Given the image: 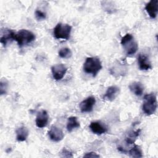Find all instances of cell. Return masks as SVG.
<instances>
[{
	"label": "cell",
	"mask_w": 158,
	"mask_h": 158,
	"mask_svg": "<svg viewBox=\"0 0 158 158\" xmlns=\"http://www.w3.org/2000/svg\"><path fill=\"white\" fill-rule=\"evenodd\" d=\"M102 69V64L97 57H87L83 64V70L93 77H96Z\"/></svg>",
	"instance_id": "1"
},
{
	"label": "cell",
	"mask_w": 158,
	"mask_h": 158,
	"mask_svg": "<svg viewBox=\"0 0 158 158\" xmlns=\"http://www.w3.org/2000/svg\"><path fill=\"white\" fill-rule=\"evenodd\" d=\"M120 43L128 56L135 54L138 49L137 42L135 40L134 37L130 33H127L124 36H123L121 39Z\"/></svg>",
	"instance_id": "2"
},
{
	"label": "cell",
	"mask_w": 158,
	"mask_h": 158,
	"mask_svg": "<svg viewBox=\"0 0 158 158\" xmlns=\"http://www.w3.org/2000/svg\"><path fill=\"white\" fill-rule=\"evenodd\" d=\"M157 107V98L154 93L147 94L144 96V102L142 109L147 115H151L155 113Z\"/></svg>",
	"instance_id": "3"
},
{
	"label": "cell",
	"mask_w": 158,
	"mask_h": 158,
	"mask_svg": "<svg viewBox=\"0 0 158 158\" xmlns=\"http://www.w3.org/2000/svg\"><path fill=\"white\" fill-rule=\"evenodd\" d=\"M35 40V34L28 30L22 29L17 31L14 35V40H15L20 47L27 45Z\"/></svg>",
	"instance_id": "4"
},
{
	"label": "cell",
	"mask_w": 158,
	"mask_h": 158,
	"mask_svg": "<svg viewBox=\"0 0 158 158\" xmlns=\"http://www.w3.org/2000/svg\"><path fill=\"white\" fill-rule=\"evenodd\" d=\"M72 31V27L69 24L59 23L54 28L53 33L56 39L69 40Z\"/></svg>",
	"instance_id": "5"
},
{
	"label": "cell",
	"mask_w": 158,
	"mask_h": 158,
	"mask_svg": "<svg viewBox=\"0 0 158 158\" xmlns=\"http://www.w3.org/2000/svg\"><path fill=\"white\" fill-rule=\"evenodd\" d=\"M67 70V67L63 64H56L51 67V72L53 78L57 80H60L63 78Z\"/></svg>",
	"instance_id": "6"
},
{
	"label": "cell",
	"mask_w": 158,
	"mask_h": 158,
	"mask_svg": "<svg viewBox=\"0 0 158 158\" xmlns=\"http://www.w3.org/2000/svg\"><path fill=\"white\" fill-rule=\"evenodd\" d=\"M96 103V99L93 96H89L80 104V111L83 113L90 112L93 110V107Z\"/></svg>",
	"instance_id": "7"
},
{
	"label": "cell",
	"mask_w": 158,
	"mask_h": 158,
	"mask_svg": "<svg viewBox=\"0 0 158 158\" xmlns=\"http://www.w3.org/2000/svg\"><path fill=\"white\" fill-rule=\"evenodd\" d=\"M48 120L49 115L47 111L45 110H41L37 114L35 120L36 125L40 128H44L48 125Z\"/></svg>",
	"instance_id": "8"
},
{
	"label": "cell",
	"mask_w": 158,
	"mask_h": 158,
	"mask_svg": "<svg viewBox=\"0 0 158 158\" xmlns=\"http://www.w3.org/2000/svg\"><path fill=\"white\" fill-rule=\"evenodd\" d=\"M48 135L50 139L54 142L61 141L64 136V134L62 130L54 125L52 126L48 131Z\"/></svg>",
	"instance_id": "9"
},
{
	"label": "cell",
	"mask_w": 158,
	"mask_h": 158,
	"mask_svg": "<svg viewBox=\"0 0 158 158\" xmlns=\"http://www.w3.org/2000/svg\"><path fill=\"white\" fill-rule=\"evenodd\" d=\"M145 9L151 19H155L157 17L158 12V1L151 0L145 6Z\"/></svg>",
	"instance_id": "10"
},
{
	"label": "cell",
	"mask_w": 158,
	"mask_h": 158,
	"mask_svg": "<svg viewBox=\"0 0 158 158\" xmlns=\"http://www.w3.org/2000/svg\"><path fill=\"white\" fill-rule=\"evenodd\" d=\"M139 68L142 70H148L152 69L151 63L149 57L144 54H139L138 57Z\"/></svg>",
	"instance_id": "11"
},
{
	"label": "cell",
	"mask_w": 158,
	"mask_h": 158,
	"mask_svg": "<svg viewBox=\"0 0 158 158\" xmlns=\"http://www.w3.org/2000/svg\"><path fill=\"white\" fill-rule=\"evenodd\" d=\"M120 92V88L117 86H109L104 95L103 96V99L107 101H114Z\"/></svg>",
	"instance_id": "12"
},
{
	"label": "cell",
	"mask_w": 158,
	"mask_h": 158,
	"mask_svg": "<svg viewBox=\"0 0 158 158\" xmlns=\"http://www.w3.org/2000/svg\"><path fill=\"white\" fill-rule=\"evenodd\" d=\"M89 128L93 133L99 135L104 134L107 131V128L102 123L98 121L91 122L89 125Z\"/></svg>",
	"instance_id": "13"
},
{
	"label": "cell",
	"mask_w": 158,
	"mask_h": 158,
	"mask_svg": "<svg viewBox=\"0 0 158 158\" xmlns=\"http://www.w3.org/2000/svg\"><path fill=\"white\" fill-rule=\"evenodd\" d=\"M130 90L136 96H140L144 91V86L139 81H134L129 85Z\"/></svg>",
	"instance_id": "14"
},
{
	"label": "cell",
	"mask_w": 158,
	"mask_h": 158,
	"mask_svg": "<svg viewBox=\"0 0 158 158\" xmlns=\"http://www.w3.org/2000/svg\"><path fill=\"white\" fill-rule=\"evenodd\" d=\"M16 139L18 141L22 142L27 139L28 136V130L26 127L22 126L18 128L16 131Z\"/></svg>",
	"instance_id": "15"
},
{
	"label": "cell",
	"mask_w": 158,
	"mask_h": 158,
	"mask_svg": "<svg viewBox=\"0 0 158 158\" xmlns=\"http://www.w3.org/2000/svg\"><path fill=\"white\" fill-rule=\"evenodd\" d=\"M14 35H15V33L13 32L12 30L6 29L4 33L2 34L1 36V39H0L1 43L4 46H6L9 41L12 40H14Z\"/></svg>",
	"instance_id": "16"
},
{
	"label": "cell",
	"mask_w": 158,
	"mask_h": 158,
	"mask_svg": "<svg viewBox=\"0 0 158 158\" xmlns=\"http://www.w3.org/2000/svg\"><path fill=\"white\" fill-rule=\"evenodd\" d=\"M80 123L77 117L72 116L68 118L67 122V129L68 131L71 132L73 129L80 127Z\"/></svg>",
	"instance_id": "17"
},
{
	"label": "cell",
	"mask_w": 158,
	"mask_h": 158,
	"mask_svg": "<svg viewBox=\"0 0 158 158\" xmlns=\"http://www.w3.org/2000/svg\"><path fill=\"white\" fill-rule=\"evenodd\" d=\"M141 133V130L138 129L136 130L135 131H131V133H130L128 134V135L127 136V137L125 139V141L126 143L128 144H131L135 143V140L137 139V138L139 136V134Z\"/></svg>",
	"instance_id": "18"
},
{
	"label": "cell",
	"mask_w": 158,
	"mask_h": 158,
	"mask_svg": "<svg viewBox=\"0 0 158 158\" xmlns=\"http://www.w3.org/2000/svg\"><path fill=\"white\" fill-rule=\"evenodd\" d=\"M129 154L133 157H142L143 152L141 148L138 145H135L130 151Z\"/></svg>",
	"instance_id": "19"
},
{
	"label": "cell",
	"mask_w": 158,
	"mask_h": 158,
	"mask_svg": "<svg viewBox=\"0 0 158 158\" xmlns=\"http://www.w3.org/2000/svg\"><path fill=\"white\" fill-rule=\"evenodd\" d=\"M58 54L62 58L68 59V58H70L72 56V52L71 50L69 48H61L59 51Z\"/></svg>",
	"instance_id": "20"
},
{
	"label": "cell",
	"mask_w": 158,
	"mask_h": 158,
	"mask_svg": "<svg viewBox=\"0 0 158 158\" xmlns=\"http://www.w3.org/2000/svg\"><path fill=\"white\" fill-rule=\"evenodd\" d=\"M7 86H8V83L6 80H1V83H0V93L1 94H4L7 92Z\"/></svg>",
	"instance_id": "21"
},
{
	"label": "cell",
	"mask_w": 158,
	"mask_h": 158,
	"mask_svg": "<svg viewBox=\"0 0 158 158\" xmlns=\"http://www.w3.org/2000/svg\"><path fill=\"white\" fill-rule=\"evenodd\" d=\"M35 14V17L38 20H44L46 17V13L40 10H36Z\"/></svg>",
	"instance_id": "22"
},
{
	"label": "cell",
	"mask_w": 158,
	"mask_h": 158,
	"mask_svg": "<svg viewBox=\"0 0 158 158\" xmlns=\"http://www.w3.org/2000/svg\"><path fill=\"white\" fill-rule=\"evenodd\" d=\"M62 154V157H73V155L72 154V152L69 151L67 149L64 148L61 152Z\"/></svg>",
	"instance_id": "23"
},
{
	"label": "cell",
	"mask_w": 158,
	"mask_h": 158,
	"mask_svg": "<svg viewBox=\"0 0 158 158\" xmlns=\"http://www.w3.org/2000/svg\"><path fill=\"white\" fill-rule=\"evenodd\" d=\"M84 157H99L100 156H99V155L97 154L96 152H88L86 154H85Z\"/></svg>",
	"instance_id": "24"
}]
</instances>
